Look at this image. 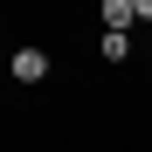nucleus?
Segmentation results:
<instances>
[{"mask_svg":"<svg viewBox=\"0 0 152 152\" xmlns=\"http://www.w3.org/2000/svg\"><path fill=\"white\" fill-rule=\"evenodd\" d=\"M48 76V48H14V83H42Z\"/></svg>","mask_w":152,"mask_h":152,"instance_id":"f257e3e1","label":"nucleus"},{"mask_svg":"<svg viewBox=\"0 0 152 152\" xmlns=\"http://www.w3.org/2000/svg\"><path fill=\"white\" fill-rule=\"evenodd\" d=\"M104 21H111V28L124 35V28H132V21H138V7H132V0H104Z\"/></svg>","mask_w":152,"mask_h":152,"instance_id":"f03ea898","label":"nucleus"},{"mask_svg":"<svg viewBox=\"0 0 152 152\" xmlns=\"http://www.w3.org/2000/svg\"><path fill=\"white\" fill-rule=\"evenodd\" d=\"M132 56V35H118V28H104V62H124Z\"/></svg>","mask_w":152,"mask_h":152,"instance_id":"7ed1b4c3","label":"nucleus"}]
</instances>
